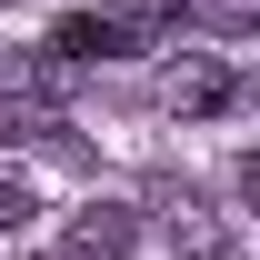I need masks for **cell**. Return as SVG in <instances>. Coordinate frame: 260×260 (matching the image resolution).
Masks as SVG:
<instances>
[{
    "mask_svg": "<svg viewBox=\"0 0 260 260\" xmlns=\"http://www.w3.org/2000/svg\"><path fill=\"white\" fill-rule=\"evenodd\" d=\"M220 100H230V80H220L210 60H190V70H170V110H220Z\"/></svg>",
    "mask_w": 260,
    "mask_h": 260,
    "instance_id": "obj_4",
    "label": "cell"
},
{
    "mask_svg": "<svg viewBox=\"0 0 260 260\" xmlns=\"http://www.w3.org/2000/svg\"><path fill=\"white\" fill-rule=\"evenodd\" d=\"M180 20H190V0H120V10H110L120 50H150V40H170Z\"/></svg>",
    "mask_w": 260,
    "mask_h": 260,
    "instance_id": "obj_2",
    "label": "cell"
},
{
    "mask_svg": "<svg viewBox=\"0 0 260 260\" xmlns=\"http://www.w3.org/2000/svg\"><path fill=\"white\" fill-rule=\"evenodd\" d=\"M60 60H120V30H110V10H70L60 30H50Z\"/></svg>",
    "mask_w": 260,
    "mask_h": 260,
    "instance_id": "obj_3",
    "label": "cell"
},
{
    "mask_svg": "<svg viewBox=\"0 0 260 260\" xmlns=\"http://www.w3.org/2000/svg\"><path fill=\"white\" fill-rule=\"evenodd\" d=\"M30 210H40V200L20 190V180H0V230H30Z\"/></svg>",
    "mask_w": 260,
    "mask_h": 260,
    "instance_id": "obj_5",
    "label": "cell"
},
{
    "mask_svg": "<svg viewBox=\"0 0 260 260\" xmlns=\"http://www.w3.org/2000/svg\"><path fill=\"white\" fill-rule=\"evenodd\" d=\"M200 260H230V250H200Z\"/></svg>",
    "mask_w": 260,
    "mask_h": 260,
    "instance_id": "obj_6",
    "label": "cell"
},
{
    "mask_svg": "<svg viewBox=\"0 0 260 260\" xmlns=\"http://www.w3.org/2000/svg\"><path fill=\"white\" fill-rule=\"evenodd\" d=\"M60 250H70V260H130V250H140V220H130L120 200H90V210L70 220Z\"/></svg>",
    "mask_w": 260,
    "mask_h": 260,
    "instance_id": "obj_1",
    "label": "cell"
}]
</instances>
